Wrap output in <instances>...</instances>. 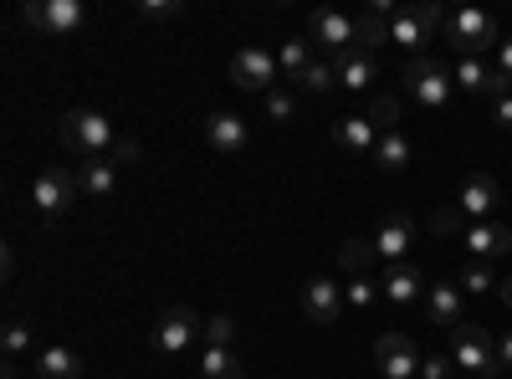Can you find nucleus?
Listing matches in <instances>:
<instances>
[{"instance_id": "22", "label": "nucleus", "mask_w": 512, "mask_h": 379, "mask_svg": "<svg viewBox=\"0 0 512 379\" xmlns=\"http://www.w3.org/2000/svg\"><path fill=\"white\" fill-rule=\"evenodd\" d=\"M36 374L41 379H82V354L67 344H47L36 354Z\"/></svg>"}, {"instance_id": "40", "label": "nucleus", "mask_w": 512, "mask_h": 379, "mask_svg": "<svg viewBox=\"0 0 512 379\" xmlns=\"http://www.w3.org/2000/svg\"><path fill=\"white\" fill-rule=\"evenodd\" d=\"M497 369H512V328L497 339Z\"/></svg>"}, {"instance_id": "2", "label": "nucleus", "mask_w": 512, "mask_h": 379, "mask_svg": "<svg viewBox=\"0 0 512 379\" xmlns=\"http://www.w3.org/2000/svg\"><path fill=\"white\" fill-rule=\"evenodd\" d=\"M441 41L456 52V57H487L502 47V36H497V21L487 11H446V26H441Z\"/></svg>"}, {"instance_id": "24", "label": "nucleus", "mask_w": 512, "mask_h": 379, "mask_svg": "<svg viewBox=\"0 0 512 379\" xmlns=\"http://www.w3.org/2000/svg\"><path fill=\"white\" fill-rule=\"evenodd\" d=\"M374 241L369 236H349L344 246H338V267H344L349 277H369V267H374Z\"/></svg>"}, {"instance_id": "5", "label": "nucleus", "mask_w": 512, "mask_h": 379, "mask_svg": "<svg viewBox=\"0 0 512 379\" xmlns=\"http://www.w3.org/2000/svg\"><path fill=\"white\" fill-rule=\"evenodd\" d=\"M21 21L31 31H41V36L62 41V36L88 26V6H82V0H31V6H21Z\"/></svg>"}, {"instance_id": "42", "label": "nucleus", "mask_w": 512, "mask_h": 379, "mask_svg": "<svg viewBox=\"0 0 512 379\" xmlns=\"http://www.w3.org/2000/svg\"><path fill=\"white\" fill-rule=\"evenodd\" d=\"M113 159H118V164H128V159H139V144H134V139H118Z\"/></svg>"}, {"instance_id": "38", "label": "nucleus", "mask_w": 512, "mask_h": 379, "mask_svg": "<svg viewBox=\"0 0 512 379\" xmlns=\"http://www.w3.org/2000/svg\"><path fill=\"white\" fill-rule=\"evenodd\" d=\"M420 379H456V359H446V354L420 359Z\"/></svg>"}, {"instance_id": "3", "label": "nucleus", "mask_w": 512, "mask_h": 379, "mask_svg": "<svg viewBox=\"0 0 512 379\" xmlns=\"http://www.w3.org/2000/svg\"><path fill=\"white\" fill-rule=\"evenodd\" d=\"M451 339H456V349H451V359H456V369L466 374V379H492L497 374V344H492V328L487 323H456L451 328Z\"/></svg>"}, {"instance_id": "15", "label": "nucleus", "mask_w": 512, "mask_h": 379, "mask_svg": "<svg viewBox=\"0 0 512 379\" xmlns=\"http://www.w3.org/2000/svg\"><path fill=\"white\" fill-rule=\"evenodd\" d=\"M461 246L472 251L477 262L507 257V251H512V226H502V221H472V226H466V236H461Z\"/></svg>"}, {"instance_id": "11", "label": "nucleus", "mask_w": 512, "mask_h": 379, "mask_svg": "<svg viewBox=\"0 0 512 379\" xmlns=\"http://www.w3.org/2000/svg\"><path fill=\"white\" fill-rule=\"evenodd\" d=\"M374 359H379L384 379H420V349H415L410 333H379Z\"/></svg>"}, {"instance_id": "6", "label": "nucleus", "mask_w": 512, "mask_h": 379, "mask_svg": "<svg viewBox=\"0 0 512 379\" xmlns=\"http://www.w3.org/2000/svg\"><path fill=\"white\" fill-rule=\"evenodd\" d=\"M446 11L441 6H405L390 16V41H400L405 52H425L431 41H441Z\"/></svg>"}, {"instance_id": "28", "label": "nucleus", "mask_w": 512, "mask_h": 379, "mask_svg": "<svg viewBox=\"0 0 512 379\" xmlns=\"http://www.w3.org/2000/svg\"><path fill=\"white\" fill-rule=\"evenodd\" d=\"M451 77H456V88H461V93H487V82H492V67H487L482 57H456Z\"/></svg>"}, {"instance_id": "13", "label": "nucleus", "mask_w": 512, "mask_h": 379, "mask_svg": "<svg viewBox=\"0 0 512 379\" xmlns=\"http://www.w3.org/2000/svg\"><path fill=\"white\" fill-rule=\"evenodd\" d=\"M379 292H384V303H390V308H410V303H425V277L410 262H390L384 277H379Z\"/></svg>"}, {"instance_id": "17", "label": "nucleus", "mask_w": 512, "mask_h": 379, "mask_svg": "<svg viewBox=\"0 0 512 379\" xmlns=\"http://www.w3.org/2000/svg\"><path fill=\"white\" fill-rule=\"evenodd\" d=\"M333 144L349 149V154L374 159V149H379V123H374L369 113H359V118H333Z\"/></svg>"}, {"instance_id": "1", "label": "nucleus", "mask_w": 512, "mask_h": 379, "mask_svg": "<svg viewBox=\"0 0 512 379\" xmlns=\"http://www.w3.org/2000/svg\"><path fill=\"white\" fill-rule=\"evenodd\" d=\"M77 159H113L118 149V134H113V118L93 113V108H72L62 118V134H57Z\"/></svg>"}, {"instance_id": "27", "label": "nucleus", "mask_w": 512, "mask_h": 379, "mask_svg": "<svg viewBox=\"0 0 512 379\" xmlns=\"http://www.w3.org/2000/svg\"><path fill=\"white\" fill-rule=\"evenodd\" d=\"M384 41H390V16H384V11H374V6H364L359 11V52H379L384 47Z\"/></svg>"}, {"instance_id": "30", "label": "nucleus", "mask_w": 512, "mask_h": 379, "mask_svg": "<svg viewBox=\"0 0 512 379\" xmlns=\"http://www.w3.org/2000/svg\"><path fill=\"white\" fill-rule=\"evenodd\" d=\"M297 88H303V93H313V98H328V93L338 88V67L318 57V62H313L303 77H297Z\"/></svg>"}, {"instance_id": "32", "label": "nucleus", "mask_w": 512, "mask_h": 379, "mask_svg": "<svg viewBox=\"0 0 512 379\" xmlns=\"http://www.w3.org/2000/svg\"><path fill=\"white\" fill-rule=\"evenodd\" d=\"M0 349H6V364H16V359L31 349V323L11 318V323H6V333H0Z\"/></svg>"}, {"instance_id": "7", "label": "nucleus", "mask_w": 512, "mask_h": 379, "mask_svg": "<svg viewBox=\"0 0 512 379\" xmlns=\"http://www.w3.org/2000/svg\"><path fill=\"white\" fill-rule=\"evenodd\" d=\"M195 339H205V323H200L190 308L159 313V323H154V333H149L154 354H164V359H180L185 349H195Z\"/></svg>"}, {"instance_id": "43", "label": "nucleus", "mask_w": 512, "mask_h": 379, "mask_svg": "<svg viewBox=\"0 0 512 379\" xmlns=\"http://www.w3.org/2000/svg\"><path fill=\"white\" fill-rule=\"evenodd\" d=\"M497 298H502V303L512 308V277H507V282H497Z\"/></svg>"}, {"instance_id": "9", "label": "nucleus", "mask_w": 512, "mask_h": 379, "mask_svg": "<svg viewBox=\"0 0 512 379\" xmlns=\"http://www.w3.org/2000/svg\"><path fill=\"white\" fill-rule=\"evenodd\" d=\"M277 72H282V67H277V57H272L267 47H241V52L231 57V82H236L241 93H262V98H267V93L277 88Z\"/></svg>"}, {"instance_id": "31", "label": "nucleus", "mask_w": 512, "mask_h": 379, "mask_svg": "<svg viewBox=\"0 0 512 379\" xmlns=\"http://www.w3.org/2000/svg\"><path fill=\"white\" fill-rule=\"evenodd\" d=\"M431 236H441V241H446V236H456V241L466 236V216H461V205H456V200L431 210Z\"/></svg>"}, {"instance_id": "35", "label": "nucleus", "mask_w": 512, "mask_h": 379, "mask_svg": "<svg viewBox=\"0 0 512 379\" xmlns=\"http://www.w3.org/2000/svg\"><path fill=\"white\" fill-rule=\"evenodd\" d=\"M456 282H461V292H477V298L497 287V277H492V267H487V262H472V267H466Z\"/></svg>"}, {"instance_id": "26", "label": "nucleus", "mask_w": 512, "mask_h": 379, "mask_svg": "<svg viewBox=\"0 0 512 379\" xmlns=\"http://www.w3.org/2000/svg\"><path fill=\"white\" fill-rule=\"evenodd\" d=\"M200 374H205V379H246L236 349H210V344L200 349Z\"/></svg>"}, {"instance_id": "25", "label": "nucleus", "mask_w": 512, "mask_h": 379, "mask_svg": "<svg viewBox=\"0 0 512 379\" xmlns=\"http://www.w3.org/2000/svg\"><path fill=\"white\" fill-rule=\"evenodd\" d=\"M313 62H318V57H313V41H308V36H292V41H282V47H277V67H282L292 82L303 77Z\"/></svg>"}, {"instance_id": "41", "label": "nucleus", "mask_w": 512, "mask_h": 379, "mask_svg": "<svg viewBox=\"0 0 512 379\" xmlns=\"http://www.w3.org/2000/svg\"><path fill=\"white\" fill-rule=\"evenodd\" d=\"M497 72H502V77H512V36L497 47Z\"/></svg>"}, {"instance_id": "14", "label": "nucleus", "mask_w": 512, "mask_h": 379, "mask_svg": "<svg viewBox=\"0 0 512 379\" xmlns=\"http://www.w3.org/2000/svg\"><path fill=\"white\" fill-rule=\"evenodd\" d=\"M425 318H431L436 328L466 323V292H461V282H436V287H425Z\"/></svg>"}, {"instance_id": "16", "label": "nucleus", "mask_w": 512, "mask_h": 379, "mask_svg": "<svg viewBox=\"0 0 512 379\" xmlns=\"http://www.w3.org/2000/svg\"><path fill=\"white\" fill-rule=\"evenodd\" d=\"M200 129H205V144L216 149V154H241V149L251 144L246 118H236V113H210Z\"/></svg>"}, {"instance_id": "39", "label": "nucleus", "mask_w": 512, "mask_h": 379, "mask_svg": "<svg viewBox=\"0 0 512 379\" xmlns=\"http://www.w3.org/2000/svg\"><path fill=\"white\" fill-rule=\"evenodd\" d=\"M492 118H497L502 129L512 134V98H497V103H492Z\"/></svg>"}, {"instance_id": "18", "label": "nucleus", "mask_w": 512, "mask_h": 379, "mask_svg": "<svg viewBox=\"0 0 512 379\" xmlns=\"http://www.w3.org/2000/svg\"><path fill=\"white\" fill-rule=\"evenodd\" d=\"M456 205H461V216H472V221H487L492 210L502 205V190H497V180H492V175H466V185H461Z\"/></svg>"}, {"instance_id": "33", "label": "nucleus", "mask_w": 512, "mask_h": 379, "mask_svg": "<svg viewBox=\"0 0 512 379\" xmlns=\"http://www.w3.org/2000/svg\"><path fill=\"white\" fill-rule=\"evenodd\" d=\"M180 0H139V6H134V16L139 21H149V26H164V21H180Z\"/></svg>"}, {"instance_id": "37", "label": "nucleus", "mask_w": 512, "mask_h": 379, "mask_svg": "<svg viewBox=\"0 0 512 379\" xmlns=\"http://www.w3.org/2000/svg\"><path fill=\"white\" fill-rule=\"evenodd\" d=\"M267 113H272L277 123H287V118L297 113V98H292L287 88H272V93H267Z\"/></svg>"}, {"instance_id": "23", "label": "nucleus", "mask_w": 512, "mask_h": 379, "mask_svg": "<svg viewBox=\"0 0 512 379\" xmlns=\"http://www.w3.org/2000/svg\"><path fill=\"white\" fill-rule=\"evenodd\" d=\"M374 164L384 175H400L405 164H410V139L400 134V129H390V134H379V149H374Z\"/></svg>"}, {"instance_id": "20", "label": "nucleus", "mask_w": 512, "mask_h": 379, "mask_svg": "<svg viewBox=\"0 0 512 379\" xmlns=\"http://www.w3.org/2000/svg\"><path fill=\"white\" fill-rule=\"evenodd\" d=\"M333 67H338V88H349V93H364V88H374V77H379V57H369V52H344V57H333Z\"/></svg>"}, {"instance_id": "36", "label": "nucleus", "mask_w": 512, "mask_h": 379, "mask_svg": "<svg viewBox=\"0 0 512 379\" xmlns=\"http://www.w3.org/2000/svg\"><path fill=\"white\" fill-rule=\"evenodd\" d=\"M369 118L379 123V134H390V129H400V98H374Z\"/></svg>"}, {"instance_id": "12", "label": "nucleus", "mask_w": 512, "mask_h": 379, "mask_svg": "<svg viewBox=\"0 0 512 379\" xmlns=\"http://www.w3.org/2000/svg\"><path fill=\"white\" fill-rule=\"evenodd\" d=\"M344 287H338L333 277H308L303 282V318L318 323V328H333L338 318H344Z\"/></svg>"}, {"instance_id": "21", "label": "nucleus", "mask_w": 512, "mask_h": 379, "mask_svg": "<svg viewBox=\"0 0 512 379\" xmlns=\"http://www.w3.org/2000/svg\"><path fill=\"white\" fill-rule=\"evenodd\" d=\"M369 241H374V251H379L384 262H400L405 251H410V241H415V226H410L405 216H390V221H384Z\"/></svg>"}, {"instance_id": "34", "label": "nucleus", "mask_w": 512, "mask_h": 379, "mask_svg": "<svg viewBox=\"0 0 512 379\" xmlns=\"http://www.w3.org/2000/svg\"><path fill=\"white\" fill-rule=\"evenodd\" d=\"M205 344H210V349H236V323H231L226 313L205 318Z\"/></svg>"}, {"instance_id": "19", "label": "nucleus", "mask_w": 512, "mask_h": 379, "mask_svg": "<svg viewBox=\"0 0 512 379\" xmlns=\"http://www.w3.org/2000/svg\"><path fill=\"white\" fill-rule=\"evenodd\" d=\"M72 175H77V195L103 200L118 190V159H82V164H72Z\"/></svg>"}, {"instance_id": "29", "label": "nucleus", "mask_w": 512, "mask_h": 379, "mask_svg": "<svg viewBox=\"0 0 512 379\" xmlns=\"http://www.w3.org/2000/svg\"><path fill=\"white\" fill-rule=\"evenodd\" d=\"M344 303H349L354 313H374V308L384 303V292H379V282H374V277H349Z\"/></svg>"}, {"instance_id": "10", "label": "nucleus", "mask_w": 512, "mask_h": 379, "mask_svg": "<svg viewBox=\"0 0 512 379\" xmlns=\"http://www.w3.org/2000/svg\"><path fill=\"white\" fill-rule=\"evenodd\" d=\"M77 200V175L72 170H62V164H52V170H41L36 180H31V205L41 210V216H62V210Z\"/></svg>"}, {"instance_id": "4", "label": "nucleus", "mask_w": 512, "mask_h": 379, "mask_svg": "<svg viewBox=\"0 0 512 379\" xmlns=\"http://www.w3.org/2000/svg\"><path fill=\"white\" fill-rule=\"evenodd\" d=\"M400 82H405V93H410L420 108H446V103L456 98V77H451V67H446V62H431V57L405 62Z\"/></svg>"}, {"instance_id": "8", "label": "nucleus", "mask_w": 512, "mask_h": 379, "mask_svg": "<svg viewBox=\"0 0 512 379\" xmlns=\"http://www.w3.org/2000/svg\"><path fill=\"white\" fill-rule=\"evenodd\" d=\"M308 41H318V47H323L328 57H344V52H354V47H359V16L323 6V11H313V16H308Z\"/></svg>"}]
</instances>
